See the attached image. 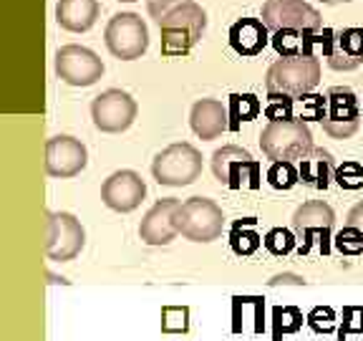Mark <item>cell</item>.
<instances>
[{
    "instance_id": "37",
    "label": "cell",
    "mask_w": 363,
    "mask_h": 341,
    "mask_svg": "<svg viewBox=\"0 0 363 341\" xmlns=\"http://www.w3.org/2000/svg\"><path fill=\"white\" fill-rule=\"evenodd\" d=\"M325 6H340V3H351V0H320Z\"/></svg>"
},
{
    "instance_id": "26",
    "label": "cell",
    "mask_w": 363,
    "mask_h": 341,
    "mask_svg": "<svg viewBox=\"0 0 363 341\" xmlns=\"http://www.w3.org/2000/svg\"><path fill=\"white\" fill-rule=\"evenodd\" d=\"M262 245H265L267 253H272V256H288V253H293L298 248V238H295V233L288 230V227H270L265 233V238H262Z\"/></svg>"
},
{
    "instance_id": "33",
    "label": "cell",
    "mask_w": 363,
    "mask_h": 341,
    "mask_svg": "<svg viewBox=\"0 0 363 341\" xmlns=\"http://www.w3.org/2000/svg\"><path fill=\"white\" fill-rule=\"evenodd\" d=\"M306 321L315 334H333L338 318H335V311L330 306H315L311 313H308Z\"/></svg>"
},
{
    "instance_id": "10",
    "label": "cell",
    "mask_w": 363,
    "mask_h": 341,
    "mask_svg": "<svg viewBox=\"0 0 363 341\" xmlns=\"http://www.w3.org/2000/svg\"><path fill=\"white\" fill-rule=\"evenodd\" d=\"M260 21L270 33H278V31L318 33L323 28V18L308 0H265Z\"/></svg>"
},
{
    "instance_id": "13",
    "label": "cell",
    "mask_w": 363,
    "mask_h": 341,
    "mask_svg": "<svg viewBox=\"0 0 363 341\" xmlns=\"http://www.w3.org/2000/svg\"><path fill=\"white\" fill-rule=\"evenodd\" d=\"M323 131L333 139H348L361 126L358 99L348 86H330L325 91V117L320 119Z\"/></svg>"
},
{
    "instance_id": "25",
    "label": "cell",
    "mask_w": 363,
    "mask_h": 341,
    "mask_svg": "<svg viewBox=\"0 0 363 341\" xmlns=\"http://www.w3.org/2000/svg\"><path fill=\"white\" fill-rule=\"evenodd\" d=\"M267 182H270L272 190L288 193V190H293L301 182V172H298V167L293 162H272L267 167Z\"/></svg>"
},
{
    "instance_id": "4",
    "label": "cell",
    "mask_w": 363,
    "mask_h": 341,
    "mask_svg": "<svg viewBox=\"0 0 363 341\" xmlns=\"http://www.w3.org/2000/svg\"><path fill=\"white\" fill-rule=\"evenodd\" d=\"M335 225V212L328 202L323 200H311V202H303L298 210L293 212V220H290V230L298 238V253L308 256L315 243L318 235V245H320V253L328 256L330 253V233H333Z\"/></svg>"
},
{
    "instance_id": "15",
    "label": "cell",
    "mask_w": 363,
    "mask_h": 341,
    "mask_svg": "<svg viewBox=\"0 0 363 341\" xmlns=\"http://www.w3.org/2000/svg\"><path fill=\"white\" fill-rule=\"evenodd\" d=\"M323 53L333 71H356L363 66V28H323Z\"/></svg>"
},
{
    "instance_id": "16",
    "label": "cell",
    "mask_w": 363,
    "mask_h": 341,
    "mask_svg": "<svg viewBox=\"0 0 363 341\" xmlns=\"http://www.w3.org/2000/svg\"><path fill=\"white\" fill-rule=\"evenodd\" d=\"M147 197V185L134 170H119L101 185V200L113 212H134Z\"/></svg>"
},
{
    "instance_id": "2",
    "label": "cell",
    "mask_w": 363,
    "mask_h": 341,
    "mask_svg": "<svg viewBox=\"0 0 363 341\" xmlns=\"http://www.w3.org/2000/svg\"><path fill=\"white\" fill-rule=\"evenodd\" d=\"M320 84V61L318 56L280 58L265 74L267 94H283V97L301 99L311 94Z\"/></svg>"
},
{
    "instance_id": "12",
    "label": "cell",
    "mask_w": 363,
    "mask_h": 341,
    "mask_svg": "<svg viewBox=\"0 0 363 341\" xmlns=\"http://www.w3.org/2000/svg\"><path fill=\"white\" fill-rule=\"evenodd\" d=\"M136 102L131 94L121 89H106L91 102V119L94 126L104 134H121L126 131L136 119Z\"/></svg>"
},
{
    "instance_id": "19",
    "label": "cell",
    "mask_w": 363,
    "mask_h": 341,
    "mask_svg": "<svg viewBox=\"0 0 363 341\" xmlns=\"http://www.w3.org/2000/svg\"><path fill=\"white\" fill-rule=\"evenodd\" d=\"M270 38V31L265 28V23L260 18H240L230 28V48L242 58H252L262 53Z\"/></svg>"
},
{
    "instance_id": "32",
    "label": "cell",
    "mask_w": 363,
    "mask_h": 341,
    "mask_svg": "<svg viewBox=\"0 0 363 341\" xmlns=\"http://www.w3.org/2000/svg\"><path fill=\"white\" fill-rule=\"evenodd\" d=\"M325 117V97H315V94H306L298 99V114L295 119L303 121H320Z\"/></svg>"
},
{
    "instance_id": "20",
    "label": "cell",
    "mask_w": 363,
    "mask_h": 341,
    "mask_svg": "<svg viewBox=\"0 0 363 341\" xmlns=\"http://www.w3.org/2000/svg\"><path fill=\"white\" fill-rule=\"evenodd\" d=\"M101 3L99 0H58L56 21L63 31L71 33H86L96 26Z\"/></svg>"
},
{
    "instance_id": "36",
    "label": "cell",
    "mask_w": 363,
    "mask_h": 341,
    "mask_svg": "<svg viewBox=\"0 0 363 341\" xmlns=\"http://www.w3.org/2000/svg\"><path fill=\"white\" fill-rule=\"evenodd\" d=\"M280 283L303 286V283H306V278H303V276H295V273H285V276H275V278L270 281V286H280Z\"/></svg>"
},
{
    "instance_id": "35",
    "label": "cell",
    "mask_w": 363,
    "mask_h": 341,
    "mask_svg": "<svg viewBox=\"0 0 363 341\" xmlns=\"http://www.w3.org/2000/svg\"><path fill=\"white\" fill-rule=\"evenodd\" d=\"M346 225H351V227H358L363 233V202H358V205H353L351 207V212H348V217H346Z\"/></svg>"
},
{
    "instance_id": "5",
    "label": "cell",
    "mask_w": 363,
    "mask_h": 341,
    "mask_svg": "<svg viewBox=\"0 0 363 341\" xmlns=\"http://www.w3.org/2000/svg\"><path fill=\"white\" fill-rule=\"evenodd\" d=\"M152 175L164 188H187L202 175V152L189 142H174L154 157Z\"/></svg>"
},
{
    "instance_id": "3",
    "label": "cell",
    "mask_w": 363,
    "mask_h": 341,
    "mask_svg": "<svg viewBox=\"0 0 363 341\" xmlns=\"http://www.w3.org/2000/svg\"><path fill=\"white\" fill-rule=\"evenodd\" d=\"M260 149L272 162H301L313 149V131L303 119L270 121L260 131Z\"/></svg>"
},
{
    "instance_id": "34",
    "label": "cell",
    "mask_w": 363,
    "mask_h": 341,
    "mask_svg": "<svg viewBox=\"0 0 363 341\" xmlns=\"http://www.w3.org/2000/svg\"><path fill=\"white\" fill-rule=\"evenodd\" d=\"M351 334L363 336V306H346L343 308V324H340V329H338V339L343 341Z\"/></svg>"
},
{
    "instance_id": "6",
    "label": "cell",
    "mask_w": 363,
    "mask_h": 341,
    "mask_svg": "<svg viewBox=\"0 0 363 341\" xmlns=\"http://www.w3.org/2000/svg\"><path fill=\"white\" fill-rule=\"evenodd\" d=\"M177 230L192 243H212L225 230V212L210 197H189L177 210Z\"/></svg>"
},
{
    "instance_id": "11",
    "label": "cell",
    "mask_w": 363,
    "mask_h": 341,
    "mask_svg": "<svg viewBox=\"0 0 363 341\" xmlns=\"http://www.w3.org/2000/svg\"><path fill=\"white\" fill-rule=\"evenodd\" d=\"M56 76L68 86H94L104 76V61L96 53L79 43L61 45L56 51Z\"/></svg>"
},
{
    "instance_id": "31",
    "label": "cell",
    "mask_w": 363,
    "mask_h": 341,
    "mask_svg": "<svg viewBox=\"0 0 363 341\" xmlns=\"http://www.w3.org/2000/svg\"><path fill=\"white\" fill-rule=\"evenodd\" d=\"M335 185L343 190H361L363 188V165L361 162L348 159V162L338 165V170H335Z\"/></svg>"
},
{
    "instance_id": "14",
    "label": "cell",
    "mask_w": 363,
    "mask_h": 341,
    "mask_svg": "<svg viewBox=\"0 0 363 341\" xmlns=\"http://www.w3.org/2000/svg\"><path fill=\"white\" fill-rule=\"evenodd\" d=\"M89 165V152L84 142L71 134L51 136L45 142V172L56 180H71L81 175Z\"/></svg>"
},
{
    "instance_id": "1",
    "label": "cell",
    "mask_w": 363,
    "mask_h": 341,
    "mask_svg": "<svg viewBox=\"0 0 363 341\" xmlns=\"http://www.w3.org/2000/svg\"><path fill=\"white\" fill-rule=\"evenodd\" d=\"M149 16L162 33V56H187L207 28V13L197 0H149Z\"/></svg>"
},
{
    "instance_id": "27",
    "label": "cell",
    "mask_w": 363,
    "mask_h": 341,
    "mask_svg": "<svg viewBox=\"0 0 363 341\" xmlns=\"http://www.w3.org/2000/svg\"><path fill=\"white\" fill-rule=\"evenodd\" d=\"M272 318H275V341H280L285 334H295L303 326V313L295 306L272 308Z\"/></svg>"
},
{
    "instance_id": "29",
    "label": "cell",
    "mask_w": 363,
    "mask_h": 341,
    "mask_svg": "<svg viewBox=\"0 0 363 341\" xmlns=\"http://www.w3.org/2000/svg\"><path fill=\"white\" fill-rule=\"evenodd\" d=\"M162 331H164V334H187L189 331V308L187 306H164L162 308Z\"/></svg>"
},
{
    "instance_id": "9",
    "label": "cell",
    "mask_w": 363,
    "mask_h": 341,
    "mask_svg": "<svg viewBox=\"0 0 363 341\" xmlns=\"http://www.w3.org/2000/svg\"><path fill=\"white\" fill-rule=\"evenodd\" d=\"M212 172L230 190H240L242 185L260 190V162L238 144H225L212 154Z\"/></svg>"
},
{
    "instance_id": "21",
    "label": "cell",
    "mask_w": 363,
    "mask_h": 341,
    "mask_svg": "<svg viewBox=\"0 0 363 341\" xmlns=\"http://www.w3.org/2000/svg\"><path fill=\"white\" fill-rule=\"evenodd\" d=\"M335 165L333 154L323 147H313L306 157L298 162V172H301V182L306 188L313 190H328L330 180H335Z\"/></svg>"
},
{
    "instance_id": "18",
    "label": "cell",
    "mask_w": 363,
    "mask_h": 341,
    "mask_svg": "<svg viewBox=\"0 0 363 341\" xmlns=\"http://www.w3.org/2000/svg\"><path fill=\"white\" fill-rule=\"evenodd\" d=\"M189 126L199 139L212 142L230 129V109L220 99H199L189 112Z\"/></svg>"
},
{
    "instance_id": "38",
    "label": "cell",
    "mask_w": 363,
    "mask_h": 341,
    "mask_svg": "<svg viewBox=\"0 0 363 341\" xmlns=\"http://www.w3.org/2000/svg\"><path fill=\"white\" fill-rule=\"evenodd\" d=\"M121 3H134V0H121Z\"/></svg>"
},
{
    "instance_id": "17",
    "label": "cell",
    "mask_w": 363,
    "mask_h": 341,
    "mask_svg": "<svg viewBox=\"0 0 363 341\" xmlns=\"http://www.w3.org/2000/svg\"><path fill=\"white\" fill-rule=\"evenodd\" d=\"M179 200L164 197L157 200L152 210L144 215L139 225V238L147 245H169L179 235L177 230V210H179Z\"/></svg>"
},
{
    "instance_id": "30",
    "label": "cell",
    "mask_w": 363,
    "mask_h": 341,
    "mask_svg": "<svg viewBox=\"0 0 363 341\" xmlns=\"http://www.w3.org/2000/svg\"><path fill=\"white\" fill-rule=\"evenodd\" d=\"M333 248L343 256H361L363 253V233L358 227L346 225L333 235Z\"/></svg>"
},
{
    "instance_id": "23",
    "label": "cell",
    "mask_w": 363,
    "mask_h": 341,
    "mask_svg": "<svg viewBox=\"0 0 363 341\" xmlns=\"http://www.w3.org/2000/svg\"><path fill=\"white\" fill-rule=\"evenodd\" d=\"M262 245V235L257 233V217H240L230 227V248L235 256L247 258Z\"/></svg>"
},
{
    "instance_id": "7",
    "label": "cell",
    "mask_w": 363,
    "mask_h": 341,
    "mask_svg": "<svg viewBox=\"0 0 363 341\" xmlns=\"http://www.w3.org/2000/svg\"><path fill=\"white\" fill-rule=\"evenodd\" d=\"M104 40L113 58L119 61H134L142 58L149 48V28L136 13H116L106 23Z\"/></svg>"
},
{
    "instance_id": "22",
    "label": "cell",
    "mask_w": 363,
    "mask_h": 341,
    "mask_svg": "<svg viewBox=\"0 0 363 341\" xmlns=\"http://www.w3.org/2000/svg\"><path fill=\"white\" fill-rule=\"evenodd\" d=\"M315 33H303V31H278L272 33L270 43L272 48L283 58H298V56H315L313 45L320 38H313Z\"/></svg>"
},
{
    "instance_id": "24",
    "label": "cell",
    "mask_w": 363,
    "mask_h": 341,
    "mask_svg": "<svg viewBox=\"0 0 363 341\" xmlns=\"http://www.w3.org/2000/svg\"><path fill=\"white\" fill-rule=\"evenodd\" d=\"M227 109H230V129L238 131L242 121L257 119V114L262 112V104L255 94H233Z\"/></svg>"
},
{
    "instance_id": "8",
    "label": "cell",
    "mask_w": 363,
    "mask_h": 341,
    "mask_svg": "<svg viewBox=\"0 0 363 341\" xmlns=\"http://www.w3.org/2000/svg\"><path fill=\"white\" fill-rule=\"evenodd\" d=\"M86 245V233L74 212H45V256L48 261L68 263Z\"/></svg>"
},
{
    "instance_id": "28",
    "label": "cell",
    "mask_w": 363,
    "mask_h": 341,
    "mask_svg": "<svg viewBox=\"0 0 363 341\" xmlns=\"http://www.w3.org/2000/svg\"><path fill=\"white\" fill-rule=\"evenodd\" d=\"M295 102L293 97H283V94H267V104H265V117L270 121H290L295 119Z\"/></svg>"
}]
</instances>
